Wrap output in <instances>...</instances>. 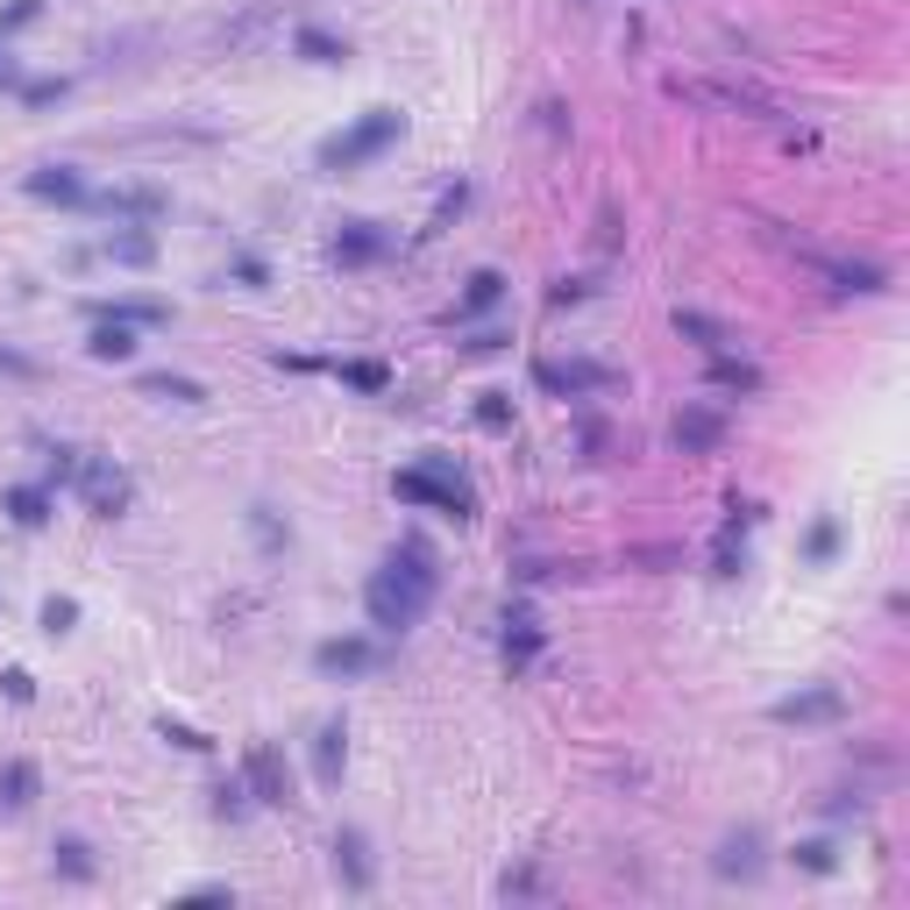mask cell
Returning a JSON list of instances; mask_svg holds the SVG:
<instances>
[{"label": "cell", "mask_w": 910, "mask_h": 910, "mask_svg": "<svg viewBox=\"0 0 910 910\" xmlns=\"http://www.w3.org/2000/svg\"><path fill=\"white\" fill-rule=\"evenodd\" d=\"M434 555L420 548V541H406V548H391V563L370 576V590H363V604H370V626L377 633H406L420 626V612L434 604Z\"/></svg>", "instance_id": "1"}, {"label": "cell", "mask_w": 910, "mask_h": 910, "mask_svg": "<svg viewBox=\"0 0 910 910\" xmlns=\"http://www.w3.org/2000/svg\"><path fill=\"white\" fill-rule=\"evenodd\" d=\"M399 129H406L399 108H370L356 129H342V135H328V143H321V171H356V164H370L377 149L399 143Z\"/></svg>", "instance_id": "2"}, {"label": "cell", "mask_w": 910, "mask_h": 910, "mask_svg": "<svg viewBox=\"0 0 910 910\" xmlns=\"http://www.w3.org/2000/svg\"><path fill=\"white\" fill-rule=\"evenodd\" d=\"M391 491H399L406 506H434V512H448V520H469V512H477V498H469V491H463V484L448 477L442 463L399 469V477H391Z\"/></svg>", "instance_id": "3"}, {"label": "cell", "mask_w": 910, "mask_h": 910, "mask_svg": "<svg viewBox=\"0 0 910 910\" xmlns=\"http://www.w3.org/2000/svg\"><path fill=\"white\" fill-rule=\"evenodd\" d=\"M534 385L555 399H590V391H612L619 370L612 363H534Z\"/></svg>", "instance_id": "4"}, {"label": "cell", "mask_w": 910, "mask_h": 910, "mask_svg": "<svg viewBox=\"0 0 910 910\" xmlns=\"http://www.w3.org/2000/svg\"><path fill=\"white\" fill-rule=\"evenodd\" d=\"M676 100H704V108H733V114H754V121H776L783 108L768 93H754V86H704V79H669Z\"/></svg>", "instance_id": "5"}, {"label": "cell", "mask_w": 910, "mask_h": 910, "mask_svg": "<svg viewBox=\"0 0 910 910\" xmlns=\"http://www.w3.org/2000/svg\"><path fill=\"white\" fill-rule=\"evenodd\" d=\"M840 719H846V690H832V682H811V690L776 704V725H840Z\"/></svg>", "instance_id": "6"}, {"label": "cell", "mask_w": 910, "mask_h": 910, "mask_svg": "<svg viewBox=\"0 0 910 910\" xmlns=\"http://www.w3.org/2000/svg\"><path fill=\"white\" fill-rule=\"evenodd\" d=\"M669 442L682 455H719L725 448V413H711V406H682L676 428H669Z\"/></svg>", "instance_id": "7"}, {"label": "cell", "mask_w": 910, "mask_h": 910, "mask_svg": "<svg viewBox=\"0 0 910 910\" xmlns=\"http://www.w3.org/2000/svg\"><path fill=\"white\" fill-rule=\"evenodd\" d=\"M377 662H385V655H377V641H356V633L313 647V669H321V676H370Z\"/></svg>", "instance_id": "8"}, {"label": "cell", "mask_w": 910, "mask_h": 910, "mask_svg": "<svg viewBox=\"0 0 910 910\" xmlns=\"http://www.w3.org/2000/svg\"><path fill=\"white\" fill-rule=\"evenodd\" d=\"M79 484H86V506L100 512V520H114L121 506H129V477L108 463H79Z\"/></svg>", "instance_id": "9"}, {"label": "cell", "mask_w": 910, "mask_h": 910, "mask_svg": "<svg viewBox=\"0 0 910 910\" xmlns=\"http://www.w3.org/2000/svg\"><path fill=\"white\" fill-rule=\"evenodd\" d=\"M242 776H249L256 803H292V776H285V762L270 747H249V762H242Z\"/></svg>", "instance_id": "10"}, {"label": "cell", "mask_w": 910, "mask_h": 910, "mask_svg": "<svg viewBox=\"0 0 910 910\" xmlns=\"http://www.w3.org/2000/svg\"><path fill=\"white\" fill-rule=\"evenodd\" d=\"M100 207H108V214L157 221V214H164V192H157V186H114V192H100Z\"/></svg>", "instance_id": "11"}, {"label": "cell", "mask_w": 910, "mask_h": 910, "mask_svg": "<svg viewBox=\"0 0 910 910\" xmlns=\"http://www.w3.org/2000/svg\"><path fill=\"white\" fill-rule=\"evenodd\" d=\"M534 655H541V619L534 612H506V662L526 669Z\"/></svg>", "instance_id": "12"}, {"label": "cell", "mask_w": 910, "mask_h": 910, "mask_svg": "<svg viewBox=\"0 0 910 910\" xmlns=\"http://www.w3.org/2000/svg\"><path fill=\"white\" fill-rule=\"evenodd\" d=\"M676 335H682V342H697L704 356H719V348L733 342V335H725V321H711V313H697V307H676Z\"/></svg>", "instance_id": "13"}, {"label": "cell", "mask_w": 910, "mask_h": 910, "mask_svg": "<svg viewBox=\"0 0 910 910\" xmlns=\"http://www.w3.org/2000/svg\"><path fill=\"white\" fill-rule=\"evenodd\" d=\"M29 192L36 200H86V186H79V171H65V164H43V171H29Z\"/></svg>", "instance_id": "14"}, {"label": "cell", "mask_w": 910, "mask_h": 910, "mask_svg": "<svg viewBox=\"0 0 910 910\" xmlns=\"http://www.w3.org/2000/svg\"><path fill=\"white\" fill-rule=\"evenodd\" d=\"M711 385H719V391H762L768 377H762V363H740V356H725V348H719V356H711Z\"/></svg>", "instance_id": "15"}, {"label": "cell", "mask_w": 910, "mask_h": 910, "mask_svg": "<svg viewBox=\"0 0 910 910\" xmlns=\"http://www.w3.org/2000/svg\"><path fill=\"white\" fill-rule=\"evenodd\" d=\"M313 783H321V790L342 783V725H321V733H313Z\"/></svg>", "instance_id": "16"}, {"label": "cell", "mask_w": 910, "mask_h": 910, "mask_svg": "<svg viewBox=\"0 0 910 910\" xmlns=\"http://www.w3.org/2000/svg\"><path fill=\"white\" fill-rule=\"evenodd\" d=\"M100 321H129V328H164L171 321V307H157V299H108V307H93Z\"/></svg>", "instance_id": "17"}, {"label": "cell", "mask_w": 910, "mask_h": 910, "mask_svg": "<svg viewBox=\"0 0 910 910\" xmlns=\"http://www.w3.org/2000/svg\"><path fill=\"white\" fill-rule=\"evenodd\" d=\"M385 256V235H377L370 221H356L348 235H335V264H377Z\"/></svg>", "instance_id": "18"}, {"label": "cell", "mask_w": 910, "mask_h": 910, "mask_svg": "<svg viewBox=\"0 0 910 910\" xmlns=\"http://www.w3.org/2000/svg\"><path fill=\"white\" fill-rule=\"evenodd\" d=\"M711 868H719L725 883H733V875H762V840H754V832H740V840H725V854L711 861Z\"/></svg>", "instance_id": "19"}, {"label": "cell", "mask_w": 910, "mask_h": 910, "mask_svg": "<svg viewBox=\"0 0 910 910\" xmlns=\"http://www.w3.org/2000/svg\"><path fill=\"white\" fill-rule=\"evenodd\" d=\"M86 348H93L100 363H121V356H135V335H129V321H100L93 335H86Z\"/></svg>", "instance_id": "20"}, {"label": "cell", "mask_w": 910, "mask_h": 910, "mask_svg": "<svg viewBox=\"0 0 910 910\" xmlns=\"http://www.w3.org/2000/svg\"><path fill=\"white\" fill-rule=\"evenodd\" d=\"M335 868L348 875V889H370V861H363V832H335Z\"/></svg>", "instance_id": "21"}, {"label": "cell", "mask_w": 910, "mask_h": 910, "mask_svg": "<svg viewBox=\"0 0 910 910\" xmlns=\"http://www.w3.org/2000/svg\"><path fill=\"white\" fill-rule=\"evenodd\" d=\"M8 512L22 526H43V520H51V491H43V484H14V491H8Z\"/></svg>", "instance_id": "22"}, {"label": "cell", "mask_w": 910, "mask_h": 910, "mask_svg": "<svg viewBox=\"0 0 910 910\" xmlns=\"http://www.w3.org/2000/svg\"><path fill=\"white\" fill-rule=\"evenodd\" d=\"M0 803H8V811L36 803V768H29V762H8V768H0Z\"/></svg>", "instance_id": "23"}, {"label": "cell", "mask_w": 910, "mask_h": 910, "mask_svg": "<svg viewBox=\"0 0 910 910\" xmlns=\"http://www.w3.org/2000/svg\"><path fill=\"white\" fill-rule=\"evenodd\" d=\"M51 854H57V875H65V883H93V846L86 840H57Z\"/></svg>", "instance_id": "24"}, {"label": "cell", "mask_w": 910, "mask_h": 910, "mask_svg": "<svg viewBox=\"0 0 910 910\" xmlns=\"http://www.w3.org/2000/svg\"><path fill=\"white\" fill-rule=\"evenodd\" d=\"M143 391H149V399H178V406H200V399H207L192 377H171V370H149V377H143Z\"/></svg>", "instance_id": "25"}, {"label": "cell", "mask_w": 910, "mask_h": 910, "mask_svg": "<svg viewBox=\"0 0 910 910\" xmlns=\"http://www.w3.org/2000/svg\"><path fill=\"white\" fill-rule=\"evenodd\" d=\"M498 299H506V270H477L469 292H463V313H491Z\"/></svg>", "instance_id": "26"}, {"label": "cell", "mask_w": 910, "mask_h": 910, "mask_svg": "<svg viewBox=\"0 0 910 910\" xmlns=\"http://www.w3.org/2000/svg\"><path fill=\"white\" fill-rule=\"evenodd\" d=\"M299 57H313V65H342V57H348V43L342 36H328V29H299Z\"/></svg>", "instance_id": "27"}, {"label": "cell", "mask_w": 910, "mask_h": 910, "mask_svg": "<svg viewBox=\"0 0 910 910\" xmlns=\"http://www.w3.org/2000/svg\"><path fill=\"white\" fill-rule=\"evenodd\" d=\"M477 428L484 434H512V399H506V391H484V399H477Z\"/></svg>", "instance_id": "28"}, {"label": "cell", "mask_w": 910, "mask_h": 910, "mask_svg": "<svg viewBox=\"0 0 910 910\" xmlns=\"http://www.w3.org/2000/svg\"><path fill=\"white\" fill-rule=\"evenodd\" d=\"M108 256H114V264H149V256H157V242H149V235H114Z\"/></svg>", "instance_id": "29"}, {"label": "cell", "mask_w": 910, "mask_h": 910, "mask_svg": "<svg viewBox=\"0 0 910 910\" xmlns=\"http://www.w3.org/2000/svg\"><path fill=\"white\" fill-rule=\"evenodd\" d=\"M342 377H348L356 391H385V385H391V370H385V363H342Z\"/></svg>", "instance_id": "30"}, {"label": "cell", "mask_w": 910, "mask_h": 910, "mask_svg": "<svg viewBox=\"0 0 910 910\" xmlns=\"http://www.w3.org/2000/svg\"><path fill=\"white\" fill-rule=\"evenodd\" d=\"M43 477H51V484H71V477H79V448H51Z\"/></svg>", "instance_id": "31"}, {"label": "cell", "mask_w": 910, "mask_h": 910, "mask_svg": "<svg viewBox=\"0 0 910 910\" xmlns=\"http://www.w3.org/2000/svg\"><path fill=\"white\" fill-rule=\"evenodd\" d=\"M832 548H840V526H832V520H818V526H811V563H825Z\"/></svg>", "instance_id": "32"}, {"label": "cell", "mask_w": 910, "mask_h": 910, "mask_svg": "<svg viewBox=\"0 0 910 910\" xmlns=\"http://www.w3.org/2000/svg\"><path fill=\"white\" fill-rule=\"evenodd\" d=\"M71 619H79V604H71V598H51V604H43V626H51V633H65Z\"/></svg>", "instance_id": "33"}, {"label": "cell", "mask_w": 910, "mask_h": 910, "mask_svg": "<svg viewBox=\"0 0 910 910\" xmlns=\"http://www.w3.org/2000/svg\"><path fill=\"white\" fill-rule=\"evenodd\" d=\"M36 14H43V0H14V8L0 14V29H29V22H36Z\"/></svg>", "instance_id": "34"}, {"label": "cell", "mask_w": 910, "mask_h": 910, "mask_svg": "<svg viewBox=\"0 0 910 910\" xmlns=\"http://www.w3.org/2000/svg\"><path fill=\"white\" fill-rule=\"evenodd\" d=\"M797 861H803L811 875H825V868H832V846H825V840H811V846H797Z\"/></svg>", "instance_id": "35"}, {"label": "cell", "mask_w": 910, "mask_h": 910, "mask_svg": "<svg viewBox=\"0 0 910 910\" xmlns=\"http://www.w3.org/2000/svg\"><path fill=\"white\" fill-rule=\"evenodd\" d=\"M57 93H65V86H57V79H36V86H22V100H29V108H51Z\"/></svg>", "instance_id": "36"}, {"label": "cell", "mask_w": 910, "mask_h": 910, "mask_svg": "<svg viewBox=\"0 0 910 910\" xmlns=\"http://www.w3.org/2000/svg\"><path fill=\"white\" fill-rule=\"evenodd\" d=\"M164 740H178V747H192V754H200V747H207V740H200V733H192V725H171V719H164Z\"/></svg>", "instance_id": "37"}, {"label": "cell", "mask_w": 910, "mask_h": 910, "mask_svg": "<svg viewBox=\"0 0 910 910\" xmlns=\"http://www.w3.org/2000/svg\"><path fill=\"white\" fill-rule=\"evenodd\" d=\"M0 370H8V377H36V363L14 356V348H0Z\"/></svg>", "instance_id": "38"}, {"label": "cell", "mask_w": 910, "mask_h": 910, "mask_svg": "<svg viewBox=\"0 0 910 910\" xmlns=\"http://www.w3.org/2000/svg\"><path fill=\"white\" fill-rule=\"evenodd\" d=\"M8 79H14V65H8V57H0V86H8Z\"/></svg>", "instance_id": "39"}]
</instances>
